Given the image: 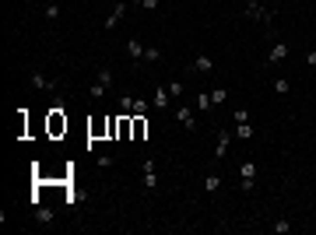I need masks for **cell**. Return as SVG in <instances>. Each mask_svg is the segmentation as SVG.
<instances>
[{"mask_svg":"<svg viewBox=\"0 0 316 235\" xmlns=\"http://www.w3.org/2000/svg\"><path fill=\"white\" fill-rule=\"evenodd\" d=\"M32 84L39 88V92H56V81H50L46 74H39V70H32Z\"/></svg>","mask_w":316,"mask_h":235,"instance_id":"9c48e42d","label":"cell"},{"mask_svg":"<svg viewBox=\"0 0 316 235\" xmlns=\"http://www.w3.org/2000/svg\"><path fill=\"white\" fill-rule=\"evenodd\" d=\"M211 98H215V106H221V102L229 98V92H225V88H215V92H211Z\"/></svg>","mask_w":316,"mask_h":235,"instance_id":"d4e9b609","label":"cell"},{"mask_svg":"<svg viewBox=\"0 0 316 235\" xmlns=\"http://www.w3.org/2000/svg\"><path fill=\"white\" fill-rule=\"evenodd\" d=\"M284 56H288V42H274V46H270V53L260 60V70H264V67H274V63H281Z\"/></svg>","mask_w":316,"mask_h":235,"instance_id":"3957f363","label":"cell"},{"mask_svg":"<svg viewBox=\"0 0 316 235\" xmlns=\"http://www.w3.org/2000/svg\"><path fill=\"white\" fill-rule=\"evenodd\" d=\"M270 232H274V235H288V232H292V225H288V218H278V221L270 225Z\"/></svg>","mask_w":316,"mask_h":235,"instance_id":"ac0fdd59","label":"cell"},{"mask_svg":"<svg viewBox=\"0 0 316 235\" xmlns=\"http://www.w3.org/2000/svg\"><path fill=\"white\" fill-rule=\"evenodd\" d=\"M113 78H116V74H113V67H102V70H99V78H95V81H99L102 88H109V84H113Z\"/></svg>","mask_w":316,"mask_h":235,"instance_id":"e0dca14e","label":"cell"},{"mask_svg":"<svg viewBox=\"0 0 316 235\" xmlns=\"http://www.w3.org/2000/svg\"><path fill=\"white\" fill-rule=\"evenodd\" d=\"M306 63H309V67H316V49H309V53H306Z\"/></svg>","mask_w":316,"mask_h":235,"instance_id":"83f0119b","label":"cell"},{"mask_svg":"<svg viewBox=\"0 0 316 235\" xmlns=\"http://www.w3.org/2000/svg\"><path fill=\"white\" fill-rule=\"evenodd\" d=\"M218 186H221V175H218V172H207V175H204V189H207V193H215Z\"/></svg>","mask_w":316,"mask_h":235,"instance_id":"4fadbf2b","label":"cell"},{"mask_svg":"<svg viewBox=\"0 0 316 235\" xmlns=\"http://www.w3.org/2000/svg\"><path fill=\"white\" fill-rule=\"evenodd\" d=\"M144 189H148V193H151V189H158V172H155V161L151 158H144Z\"/></svg>","mask_w":316,"mask_h":235,"instance_id":"277c9868","label":"cell"},{"mask_svg":"<svg viewBox=\"0 0 316 235\" xmlns=\"http://www.w3.org/2000/svg\"><path fill=\"white\" fill-rule=\"evenodd\" d=\"M229 141H232V130H218V144H215V161L225 158V151H229Z\"/></svg>","mask_w":316,"mask_h":235,"instance_id":"8992f818","label":"cell"},{"mask_svg":"<svg viewBox=\"0 0 316 235\" xmlns=\"http://www.w3.org/2000/svg\"><path fill=\"white\" fill-rule=\"evenodd\" d=\"M144 134H148V120L137 116V120H133V141H144Z\"/></svg>","mask_w":316,"mask_h":235,"instance_id":"5bb4252c","label":"cell"},{"mask_svg":"<svg viewBox=\"0 0 316 235\" xmlns=\"http://www.w3.org/2000/svg\"><path fill=\"white\" fill-rule=\"evenodd\" d=\"M165 88H169V95H172V98H179V95H183V84H179V81H169Z\"/></svg>","mask_w":316,"mask_h":235,"instance_id":"484cf974","label":"cell"},{"mask_svg":"<svg viewBox=\"0 0 316 235\" xmlns=\"http://www.w3.org/2000/svg\"><path fill=\"white\" fill-rule=\"evenodd\" d=\"M270 84H274V92H278V95H288V88H292V84H288V78H274Z\"/></svg>","mask_w":316,"mask_h":235,"instance_id":"ffe728a7","label":"cell"},{"mask_svg":"<svg viewBox=\"0 0 316 235\" xmlns=\"http://www.w3.org/2000/svg\"><path fill=\"white\" fill-rule=\"evenodd\" d=\"M35 221H39V225H53V221H56V211H53V207H42V204H35Z\"/></svg>","mask_w":316,"mask_h":235,"instance_id":"ba28073f","label":"cell"},{"mask_svg":"<svg viewBox=\"0 0 316 235\" xmlns=\"http://www.w3.org/2000/svg\"><path fill=\"white\" fill-rule=\"evenodd\" d=\"M133 116H148V102L144 98H133Z\"/></svg>","mask_w":316,"mask_h":235,"instance_id":"44dd1931","label":"cell"},{"mask_svg":"<svg viewBox=\"0 0 316 235\" xmlns=\"http://www.w3.org/2000/svg\"><path fill=\"white\" fill-rule=\"evenodd\" d=\"M123 14H127V0H119V4L113 7V14H109V18H105V25H102V28H116V25H119V18H123Z\"/></svg>","mask_w":316,"mask_h":235,"instance_id":"52a82bcc","label":"cell"},{"mask_svg":"<svg viewBox=\"0 0 316 235\" xmlns=\"http://www.w3.org/2000/svg\"><path fill=\"white\" fill-rule=\"evenodd\" d=\"M197 109H200V112H211V109H215V98H211L207 92H200V95H197Z\"/></svg>","mask_w":316,"mask_h":235,"instance_id":"9a60e30c","label":"cell"},{"mask_svg":"<svg viewBox=\"0 0 316 235\" xmlns=\"http://www.w3.org/2000/svg\"><path fill=\"white\" fill-rule=\"evenodd\" d=\"M232 120H235V123H249V109H235Z\"/></svg>","mask_w":316,"mask_h":235,"instance_id":"603a6c76","label":"cell"},{"mask_svg":"<svg viewBox=\"0 0 316 235\" xmlns=\"http://www.w3.org/2000/svg\"><path fill=\"white\" fill-rule=\"evenodd\" d=\"M232 134H235L239 141H249L253 134H257V130H253V123H235V130H232Z\"/></svg>","mask_w":316,"mask_h":235,"instance_id":"8fae6325","label":"cell"},{"mask_svg":"<svg viewBox=\"0 0 316 235\" xmlns=\"http://www.w3.org/2000/svg\"><path fill=\"white\" fill-rule=\"evenodd\" d=\"M243 18H249V21H264V25L270 28V25H274V11L260 7V0H246V11H243Z\"/></svg>","mask_w":316,"mask_h":235,"instance_id":"6da1fadb","label":"cell"},{"mask_svg":"<svg viewBox=\"0 0 316 235\" xmlns=\"http://www.w3.org/2000/svg\"><path fill=\"white\" fill-rule=\"evenodd\" d=\"M144 60H148V63H158V60H162V49H158V46H148V49H144Z\"/></svg>","mask_w":316,"mask_h":235,"instance_id":"d6986e66","label":"cell"},{"mask_svg":"<svg viewBox=\"0 0 316 235\" xmlns=\"http://www.w3.org/2000/svg\"><path fill=\"white\" fill-rule=\"evenodd\" d=\"M113 161H116L113 155H99V158H95V165H99V169H109V165H113Z\"/></svg>","mask_w":316,"mask_h":235,"instance_id":"cb8c5ba5","label":"cell"},{"mask_svg":"<svg viewBox=\"0 0 316 235\" xmlns=\"http://www.w3.org/2000/svg\"><path fill=\"white\" fill-rule=\"evenodd\" d=\"M239 175H243V193H253V186H257V161L243 158L239 161Z\"/></svg>","mask_w":316,"mask_h":235,"instance_id":"7a4b0ae2","label":"cell"},{"mask_svg":"<svg viewBox=\"0 0 316 235\" xmlns=\"http://www.w3.org/2000/svg\"><path fill=\"white\" fill-rule=\"evenodd\" d=\"M190 67H193V70H204V74H211V70H215V60H211V56H197Z\"/></svg>","mask_w":316,"mask_h":235,"instance_id":"7c38bea8","label":"cell"},{"mask_svg":"<svg viewBox=\"0 0 316 235\" xmlns=\"http://www.w3.org/2000/svg\"><path fill=\"white\" fill-rule=\"evenodd\" d=\"M133 4L144 7V11H155V7H158V0H133Z\"/></svg>","mask_w":316,"mask_h":235,"instance_id":"4316f807","label":"cell"},{"mask_svg":"<svg viewBox=\"0 0 316 235\" xmlns=\"http://www.w3.org/2000/svg\"><path fill=\"white\" fill-rule=\"evenodd\" d=\"M46 21H60V7L56 4H46Z\"/></svg>","mask_w":316,"mask_h":235,"instance_id":"7402d4cb","label":"cell"},{"mask_svg":"<svg viewBox=\"0 0 316 235\" xmlns=\"http://www.w3.org/2000/svg\"><path fill=\"white\" fill-rule=\"evenodd\" d=\"M169 98H172V95H169V88L162 84L158 92H155V106H158V109H165V106H169Z\"/></svg>","mask_w":316,"mask_h":235,"instance_id":"2e32d148","label":"cell"},{"mask_svg":"<svg viewBox=\"0 0 316 235\" xmlns=\"http://www.w3.org/2000/svg\"><path fill=\"white\" fill-rule=\"evenodd\" d=\"M127 53H130V60H133V63H141V60H144V46H141L137 39H130V42H127Z\"/></svg>","mask_w":316,"mask_h":235,"instance_id":"30bf717a","label":"cell"},{"mask_svg":"<svg viewBox=\"0 0 316 235\" xmlns=\"http://www.w3.org/2000/svg\"><path fill=\"white\" fill-rule=\"evenodd\" d=\"M176 120H179V126H183V130H197V120H193V109H190V106H179V109H176Z\"/></svg>","mask_w":316,"mask_h":235,"instance_id":"5b68a950","label":"cell"}]
</instances>
